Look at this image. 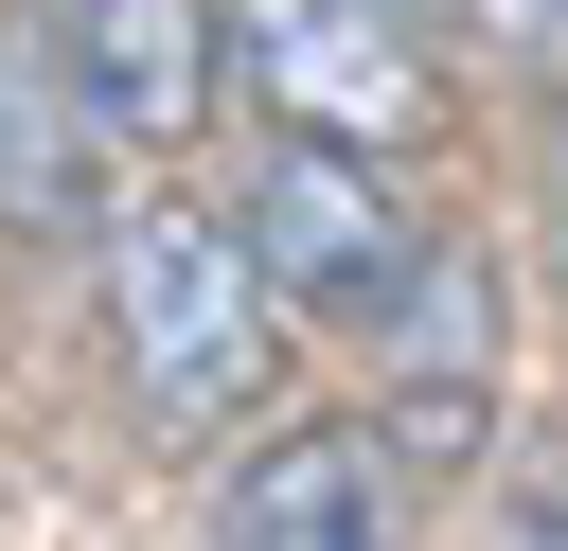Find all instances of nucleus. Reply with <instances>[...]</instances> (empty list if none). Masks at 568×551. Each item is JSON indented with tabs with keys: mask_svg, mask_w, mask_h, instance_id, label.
<instances>
[{
	"mask_svg": "<svg viewBox=\"0 0 568 551\" xmlns=\"http://www.w3.org/2000/svg\"><path fill=\"white\" fill-rule=\"evenodd\" d=\"M89 267H106V338L160 427H248L284 391V284L248 267L231 196H124V231Z\"/></svg>",
	"mask_w": 568,
	"mask_h": 551,
	"instance_id": "1",
	"label": "nucleus"
},
{
	"mask_svg": "<svg viewBox=\"0 0 568 551\" xmlns=\"http://www.w3.org/2000/svg\"><path fill=\"white\" fill-rule=\"evenodd\" d=\"M532 267H550V302H568V107H550V142H532Z\"/></svg>",
	"mask_w": 568,
	"mask_h": 551,
	"instance_id": "8",
	"label": "nucleus"
},
{
	"mask_svg": "<svg viewBox=\"0 0 568 551\" xmlns=\"http://www.w3.org/2000/svg\"><path fill=\"white\" fill-rule=\"evenodd\" d=\"M231 231H248V267L284 284V320H337V338H390V320L426 302V267H444V231H426L373 160H320V142H266V160L231 178Z\"/></svg>",
	"mask_w": 568,
	"mask_h": 551,
	"instance_id": "3",
	"label": "nucleus"
},
{
	"mask_svg": "<svg viewBox=\"0 0 568 551\" xmlns=\"http://www.w3.org/2000/svg\"><path fill=\"white\" fill-rule=\"evenodd\" d=\"M373 355H390V427H373V444H390V462H408V444H462L479 391H497V249H444L426 302H408Z\"/></svg>",
	"mask_w": 568,
	"mask_h": 551,
	"instance_id": "7",
	"label": "nucleus"
},
{
	"mask_svg": "<svg viewBox=\"0 0 568 551\" xmlns=\"http://www.w3.org/2000/svg\"><path fill=\"white\" fill-rule=\"evenodd\" d=\"M497 551H568V462H515V533Z\"/></svg>",
	"mask_w": 568,
	"mask_h": 551,
	"instance_id": "9",
	"label": "nucleus"
},
{
	"mask_svg": "<svg viewBox=\"0 0 568 551\" xmlns=\"http://www.w3.org/2000/svg\"><path fill=\"white\" fill-rule=\"evenodd\" d=\"M213 53L266 142H320L373 178L444 142V53L408 36V0H213Z\"/></svg>",
	"mask_w": 568,
	"mask_h": 551,
	"instance_id": "2",
	"label": "nucleus"
},
{
	"mask_svg": "<svg viewBox=\"0 0 568 551\" xmlns=\"http://www.w3.org/2000/svg\"><path fill=\"white\" fill-rule=\"evenodd\" d=\"M18 36L71 71V107L124 142V160H160V142H195L213 124V0H18Z\"/></svg>",
	"mask_w": 568,
	"mask_h": 551,
	"instance_id": "4",
	"label": "nucleus"
},
{
	"mask_svg": "<svg viewBox=\"0 0 568 551\" xmlns=\"http://www.w3.org/2000/svg\"><path fill=\"white\" fill-rule=\"evenodd\" d=\"M106 160H124V142L71 107V71H53L36 36H0V231H18V249H106V231H124Z\"/></svg>",
	"mask_w": 568,
	"mask_h": 551,
	"instance_id": "6",
	"label": "nucleus"
},
{
	"mask_svg": "<svg viewBox=\"0 0 568 551\" xmlns=\"http://www.w3.org/2000/svg\"><path fill=\"white\" fill-rule=\"evenodd\" d=\"M390 444L373 427H266L213 480V551H390Z\"/></svg>",
	"mask_w": 568,
	"mask_h": 551,
	"instance_id": "5",
	"label": "nucleus"
}]
</instances>
